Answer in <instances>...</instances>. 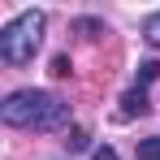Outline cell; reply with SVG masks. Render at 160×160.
<instances>
[{
  "label": "cell",
  "mask_w": 160,
  "mask_h": 160,
  "mask_svg": "<svg viewBox=\"0 0 160 160\" xmlns=\"http://www.w3.org/2000/svg\"><path fill=\"white\" fill-rule=\"evenodd\" d=\"M0 121L13 126V130H56V126L69 121V104L61 95H52V91L22 87L0 104Z\"/></svg>",
  "instance_id": "obj_1"
},
{
  "label": "cell",
  "mask_w": 160,
  "mask_h": 160,
  "mask_svg": "<svg viewBox=\"0 0 160 160\" xmlns=\"http://www.w3.org/2000/svg\"><path fill=\"white\" fill-rule=\"evenodd\" d=\"M39 43H43V13L26 9V13H18L0 30V61L4 65H30L35 52H39Z\"/></svg>",
  "instance_id": "obj_2"
},
{
  "label": "cell",
  "mask_w": 160,
  "mask_h": 160,
  "mask_svg": "<svg viewBox=\"0 0 160 160\" xmlns=\"http://www.w3.org/2000/svg\"><path fill=\"white\" fill-rule=\"evenodd\" d=\"M147 91H143V87H130V91H126V95H121V117H143V112H147Z\"/></svg>",
  "instance_id": "obj_3"
},
{
  "label": "cell",
  "mask_w": 160,
  "mask_h": 160,
  "mask_svg": "<svg viewBox=\"0 0 160 160\" xmlns=\"http://www.w3.org/2000/svg\"><path fill=\"white\" fill-rule=\"evenodd\" d=\"M138 160H160V134H152V138L138 143Z\"/></svg>",
  "instance_id": "obj_4"
},
{
  "label": "cell",
  "mask_w": 160,
  "mask_h": 160,
  "mask_svg": "<svg viewBox=\"0 0 160 160\" xmlns=\"http://www.w3.org/2000/svg\"><path fill=\"white\" fill-rule=\"evenodd\" d=\"M143 39H147L152 48H160V13H152V18L143 22Z\"/></svg>",
  "instance_id": "obj_5"
},
{
  "label": "cell",
  "mask_w": 160,
  "mask_h": 160,
  "mask_svg": "<svg viewBox=\"0 0 160 160\" xmlns=\"http://www.w3.org/2000/svg\"><path fill=\"white\" fill-rule=\"evenodd\" d=\"M160 78V61H143V65H138V87H143V82H156Z\"/></svg>",
  "instance_id": "obj_6"
},
{
  "label": "cell",
  "mask_w": 160,
  "mask_h": 160,
  "mask_svg": "<svg viewBox=\"0 0 160 160\" xmlns=\"http://www.w3.org/2000/svg\"><path fill=\"white\" fill-rule=\"evenodd\" d=\"M74 30H82V35H104V26H100V22H91V18H78Z\"/></svg>",
  "instance_id": "obj_7"
},
{
  "label": "cell",
  "mask_w": 160,
  "mask_h": 160,
  "mask_svg": "<svg viewBox=\"0 0 160 160\" xmlns=\"http://www.w3.org/2000/svg\"><path fill=\"white\" fill-rule=\"evenodd\" d=\"M65 143H69V147H74V152H78V147H87V130H82V126H74V130H69V138H65Z\"/></svg>",
  "instance_id": "obj_8"
},
{
  "label": "cell",
  "mask_w": 160,
  "mask_h": 160,
  "mask_svg": "<svg viewBox=\"0 0 160 160\" xmlns=\"http://www.w3.org/2000/svg\"><path fill=\"white\" fill-rule=\"evenodd\" d=\"M69 69H74V65H69V56H56V61H52V74H61V78H65Z\"/></svg>",
  "instance_id": "obj_9"
},
{
  "label": "cell",
  "mask_w": 160,
  "mask_h": 160,
  "mask_svg": "<svg viewBox=\"0 0 160 160\" xmlns=\"http://www.w3.org/2000/svg\"><path fill=\"white\" fill-rule=\"evenodd\" d=\"M91 160H117V152H112V147H95V156Z\"/></svg>",
  "instance_id": "obj_10"
}]
</instances>
